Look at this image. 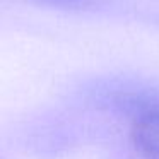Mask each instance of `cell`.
<instances>
[{
  "label": "cell",
  "instance_id": "6da1fadb",
  "mask_svg": "<svg viewBox=\"0 0 159 159\" xmlns=\"http://www.w3.org/2000/svg\"><path fill=\"white\" fill-rule=\"evenodd\" d=\"M33 2L43 7L62 9V11H87L96 5L98 0H33Z\"/></svg>",
  "mask_w": 159,
  "mask_h": 159
}]
</instances>
